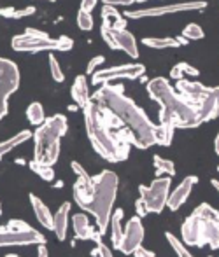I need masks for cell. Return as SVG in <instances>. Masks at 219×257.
<instances>
[{"instance_id":"obj_1","label":"cell","mask_w":219,"mask_h":257,"mask_svg":"<svg viewBox=\"0 0 219 257\" xmlns=\"http://www.w3.org/2000/svg\"><path fill=\"white\" fill-rule=\"evenodd\" d=\"M83 117L95 153L109 163H123L128 159L135 139L112 112L91 100L83 108Z\"/></svg>"},{"instance_id":"obj_2","label":"cell","mask_w":219,"mask_h":257,"mask_svg":"<svg viewBox=\"0 0 219 257\" xmlns=\"http://www.w3.org/2000/svg\"><path fill=\"white\" fill-rule=\"evenodd\" d=\"M95 103L105 107L125 124V128L133 135V147L145 151L156 146V132L158 126L148 117L144 110L131 98L125 95V88L121 84H102L91 96Z\"/></svg>"},{"instance_id":"obj_3","label":"cell","mask_w":219,"mask_h":257,"mask_svg":"<svg viewBox=\"0 0 219 257\" xmlns=\"http://www.w3.org/2000/svg\"><path fill=\"white\" fill-rule=\"evenodd\" d=\"M148 95L162 107L160 110V122L172 124L174 128H196L202 124L200 115L195 107H191L177 91L170 86V82L163 77H155L145 86Z\"/></svg>"},{"instance_id":"obj_4","label":"cell","mask_w":219,"mask_h":257,"mask_svg":"<svg viewBox=\"0 0 219 257\" xmlns=\"http://www.w3.org/2000/svg\"><path fill=\"white\" fill-rule=\"evenodd\" d=\"M181 241L186 247L219 248V210L209 203H200L186 217L181 226Z\"/></svg>"},{"instance_id":"obj_5","label":"cell","mask_w":219,"mask_h":257,"mask_svg":"<svg viewBox=\"0 0 219 257\" xmlns=\"http://www.w3.org/2000/svg\"><path fill=\"white\" fill-rule=\"evenodd\" d=\"M119 179L114 172L104 170L93 177V193H91L90 203L85 212L91 213V217L97 222V231L104 236L109 229L112 208L118 196Z\"/></svg>"},{"instance_id":"obj_6","label":"cell","mask_w":219,"mask_h":257,"mask_svg":"<svg viewBox=\"0 0 219 257\" xmlns=\"http://www.w3.org/2000/svg\"><path fill=\"white\" fill-rule=\"evenodd\" d=\"M68 122L61 114L51 115L34 132V161L53 166L60 158L61 139L67 133Z\"/></svg>"},{"instance_id":"obj_7","label":"cell","mask_w":219,"mask_h":257,"mask_svg":"<svg viewBox=\"0 0 219 257\" xmlns=\"http://www.w3.org/2000/svg\"><path fill=\"white\" fill-rule=\"evenodd\" d=\"M14 51L20 53H42V51H70L74 41L67 35L61 37H49L46 32L35 30V28H27L23 35H16L11 41Z\"/></svg>"},{"instance_id":"obj_8","label":"cell","mask_w":219,"mask_h":257,"mask_svg":"<svg viewBox=\"0 0 219 257\" xmlns=\"http://www.w3.org/2000/svg\"><path fill=\"white\" fill-rule=\"evenodd\" d=\"M20 88V68L9 58H0V121L9 112V98Z\"/></svg>"},{"instance_id":"obj_9","label":"cell","mask_w":219,"mask_h":257,"mask_svg":"<svg viewBox=\"0 0 219 257\" xmlns=\"http://www.w3.org/2000/svg\"><path fill=\"white\" fill-rule=\"evenodd\" d=\"M170 186H172L170 177H156L151 182V186H138V194L144 200L149 213L163 212L170 194Z\"/></svg>"},{"instance_id":"obj_10","label":"cell","mask_w":219,"mask_h":257,"mask_svg":"<svg viewBox=\"0 0 219 257\" xmlns=\"http://www.w3.org/2000/svg\"><path fill=\"white\" fill-rule=\"evenodd\" d=\"M209 4L205 0H193V2H177V4H167V6H155V7H144V9H133L126 11V20H140V18H158L165 16L170 13H189V11H203L207 9Z\"/></svg>"},{"instance_id":"obj_11","label":"cell","mask_w":219,"mask_h":257,"mask_svg":"<svg viewBox=\"0 0 219 257\" xmlns=\"http://www.w3.org/2000/svg\"><path fill=\"white\" fill-rule=\"evenodd\" d=\"M145 74V67L142 63H123L118 67H109L97 70L91 75V84L100 86V84H111V82L118 81V79H140Z\"/></svg>"},{"instance_id":"obj_12","label":"cell","mask_w":219,"mask_h":257,"mask_svg":"<svg viewBox=\"0 0 219 257\" xmlns=\"http://www.w3.org/2000/svg\"><path fill=\"white\" fill-rule=\"evenodd\" d=\"M100 35L104 39V42L109 46V49L112 51H123L125 54H128L130 58L137 60L138 58V46L135 37L130 32L125 30H114V28H109L105 25L100 27Z\"/></svg>"},{"instance_id":"obj_13","label":"cell","mask_w":219,"mask_h":257,"mask_svg":"<svg viewBox=\"0 0 219 257\" xmlns=\"http://www.w3.org/2000/svg\"><path fill=\"white\" fill-rule=\"evenodd\" d=\"M144 236H145V231H144V226H142L140 217H137V215L131 217L128 222H126V226L123 227L121 241H119L116 250H119L125 255H133L135 252L142 247Z\"/></svg>"},{"instance_id":"obj_14","label":"cell","mask_w":219,"mask_h":257,"mask_svg":"<svg viewBox=\"0 0 219 257\" xmlns=\"http://www.w3.org/2000/svg\"><path fill=\"white\" fill-rule=\"evenodd\" d=\"M27 245H46V238L35 229L11 231L0 227V247H27Z\"/></svg>"},{"instance_id":"obj_15","label":"cell","mask_w":219,"mask_h":257,"mask_svg":"<svg viewBox=\"0 0 219 257\" xmlns=\"http://www.w3.org/2000/svg\"><path fill=\"white\" fill-rule=\"evenodd\" d=\"M209 89H210L209 86L202 84V82H196V81H189V79H181V81H177V84H175V91L195 108H198V105L202 103V100L207 96Z\"/></svg>"},{"instance_id":"obj_16","label":"cell","mask_w":219,"mask_h":257,"mask_svg":"<svg viewBox=\"0 0 219 257\" xmlns=\"http://www.w3.org/2000/svg\"><path fill=\"white\" fill-rule=\"evenodd\" d=\"M196 184H198V177H195V175H188L186 179H182L181 184L169 194L167 208H169L170 212H177V210L186 203V200L189 198V194H191L193 187H195Z\"/></svg>"},{"instance_id":"obj_17","label":"cell","mask_w":219,"mask_h":257,"mask_svg":"<svg viewBox=\"0 0 219 257\" xmlns=\"http://www.w3.org/2000/svg\"><path fill=\"white\" fill-rule=\"evenodd\" d=\"M196 110H198L200 121L202 122H209L219 117V86L209 89L207 96L202 100V103L198 105Z\"/></svg>"},{"instance_id":"obj_18","label":"cell","mask_w":219,"mask_h":257,"mask_svg":"<svg viewBox=\"0 0 219 257\" xmlns=\"http://www.w3.org/2000/svg\"><path fill=\"white\" fill-rule=\"evenodd\" d=\"M68 219H70V203L67 201V203L60 205L56 213H53V227H51V231L60 241H65V238H67Z\"/></svg>"},{"instance_id":"obj_19","label":"cell","mask_w":219,"mask_h":257,"mask_svg":"<svg viewBox=\"0 0 219 257\" xmlns=\"http://www.w3.org/2000/svg\"><path fill=\"white\" fill-rule=\"evenodd\" d=\"M72 227H74V234L78 240H93L95 233H97V226L90 222L86 213H74Z\"/></svg>"},{"instance_id":"obj_20","label":"cell","mask_w":219,"mask_h":257,"mask_svg":"<svg viewBox=\"0 0 219 257\" xmlns=\"http://www.w3.org/2000/svg\"><path fill=\"white\" fill-rule=\"evenodd\" d=\"M70 95H72V100H74V102L78 103V107H81V108H85L86 105L91 102L86 75H78V77H76L74 84L70 86Z\"/></svg>"},{"instance_id":"obj_21","label":"cell","mask_w":219,"mask_h":257,"mask_svg":"<svg viewBox=\"0 0 219 257\" xmlns=\"http://www.w3.org/2000/svg\"><path fill=\"white\" fill-rule=\"evenodd\" d=\"M100 16H102V25H105V27L114 28V30H125L126 28V18H123V14L114 6L104 4Z\"/></svg>"},{"instance_id":"obj_22","label":"cell","mask_w":219,"mask_h":257,"mask_svg":"<svg viewBox=\"0 0 219 257\" xmlns=\"http://www.w3.org/2000/svg\"><path fill=\"white\" fill-rule=\"evenodd\" d=\"M28 198H30L32 208H34L35 219L39 220V224L42 227H46V229H51L53 227V213L49 212V206L44 203L39 196H35V194H30Z\"/></svg>"},{"instance_id":"obj_23","label":"cell","mask_w":219,"mask_h":257,"mask_svg":"<svg viewBox=\"0 0 219 257\" xmlns=\"http://www.w3.org/2000/svg\"><path fill=\"white\" fill-rule=\"evenodd\" d=\"M123 217H125V210L123 208L112 210L109 227H111V241L114 248H118L119 241H121V236H123Z\"/></svg>"},{"instance_id":"obj_24","label":"cell","mask_w":219,"mask_h":257,"mask_svg":"<svg viewBox=\"0 0 219 257\" xmlns=\"http://www.w3.org/2000/svg\"><path fill=\"white\" fill-rule=\"evenodd\" d=\"M28 139H32V133L28 132V130H23V132H18L14 137H11V139L4 140V142H0V159L4 158L6 154H9L11 151H14L18 146H21V144H25Z\"/></svg>"},{"instance_id":"obj_25","label":"cell","mask_w":219,"mask_h":257,"mask_svg":"<svg viewBox=\"0 0 219 257\" xmlns=\"http://www.w3.org/2000/svg\"><path fill=\"white\" fill-rule=\"evenodd\" d=\"M142 46L151 49H167V48H181L177 37H145L142 39Z\"/></svg>"},{"instance_id":"obj_26","label":"cell","mask_w":219,"mask_h":257,"mask_svg":"<svg viewBox=\"0 0 219 257\" xmlns=\"http://www.w3.org/2000/svg\"><path fill=\"white\" fill-rule=\"evenodd\" d=\"M198 77L200 75V70L193 65L186 63V61H179L177 65H174L170 68V77L175 79V81H181V79H186V77Z\"/></svg>"},{"instance_id":"obj_27","label":"cell","mask_w":219,"mask_h":257,"mask_svg":"<svg viewBox=\"0 0 219 257\" xmlns=\"http://www.w3.org/2000/svg\"><path fill=\"white\" fill-rule=\"evenodd\" d=\"M35 14V7L28 6L23 9H16V7H0V16L7 18V20H21V18H28Z\"/></svg>"},{"instance_id":"obj_28","label":"cell","mask_w":219,"mask_h":257,"mask_svg":"<svg viewBox=\"0 0 219 257\" xmlns=\"http://www.w3.org/2000/svg\"><path fill=\"white\" fill-rule=\"evenodd\" d=\"M153 166H155L156 170V177L160 175H169V177H174L175 175V165L174 161H170V159H165L162 158V156H153Z\"/></svg>"},{"instance_id":"obj_29","label":"cell","mask_w":219,"mask_h":257,"mask_svg":"<svg viewBox=\"0 0 219 257\" xmlns=\"http://www.w3.org/2000/svg\"><path fill=\"white\" fill-rule=\"evenodd\" d=\"M27 119L30 124L34 126H41L46 121V114H44V108L39 102H32L27 107Z\"/></svg>"},{"instance_id":"obj_30","label":"cell","mask_w":219,"mask_h":257,"mask_svg":"<svg viewBox=\"0 0 219 257\" xmlns=\"http://www.w3.org/2000/svg\"><path fill=\"white\" fill-rule=\"evenodd\" d=\"M174 132L175 128L172 124H158V132H156V144L162 147H169L174 140Z\"/></svg>"},{"instance_id":"obj_31","label":"cell","mask_w":219,"mask_h":257,"mask_svg":"<svg viewBox=\"0 0 219 257\" xmlns=\"http://www.w3.org/2000/svg\"><path fill=\"white\" fill-rule=\"evenodd\" d=\"M165 238H167V241H169V245L172 247V250L175 252V255H177V257H195L191 252L188 250V247H186V245L182 243V241L179 240L175 234L170 233V231H167V233H165Z\"/></svg>"},{"instance_id":"obj_32","label":"cell","mask_w":219,"mask_h":257,"mask_svg":"<svg viewBox=\"0 0 219 257\" xmlns=\"http://www.w3.org/2000/svg\"><path fill=\"white\" fill-rule=\"evenodd\" d=\"M28 166L32 168V172H35L39 177H41L42 180H46V182H51V180H54V170L53 166H47V165H42V163H37L32 159L30 163H28Z\"/></svg>"},{"instance_id":"obj_33","label":"cell","mask_w":219,"mask_h":257,"mask_svg":"<svg viewBox=\"0 0 219 257\" xmlns=\"http://www.w3.org/2000/svg\"><path fill=\"white\" fill-rule=\"evenodd\" d=\"M181 35L186 39V41H200V39L205 37V32L200 25L196 23H189L184 27V30L181 32Z\"/></svg>"},{"instance_id":"obj_34","label":"cell","mask_w":219,"mask_h":257,"mask_svg":"<svg viewBox=\"0 0 219 257\" xmlns=\"http://www.w3.org/2000/svg\"><path fill=\"white\" fill-rule=\"evenodd\" d=\"M93 241H95V248H93V252H91V254H93L95 257H114V255H112L111 248H109L107 245L102 241V234L98 233V231L95 233Z\"/></svg>"},{"instance_id":"obj_35","label":"cell","mask_w":219,"mask_h":257,"mask_svg":"<svg viewBox=\"0 0 219 257\" xmlns=\"http://www.w3.org/2000/svg\"><path fill=\"white\" fill-rule=\"evenodd\" d=\"M49 72H51V77H53L56 82L65 81V75H63V72H61L60 61H58L53 54H49Z\"/></svg>"},{"instance_id":"obj_36","label":"cell","mask_w":219,"mask_h":257,"mask_svg":"<svg viewBox=\"0 0 219 257\" xmlns=\"http://www.w3.org/2000/svg\"><path fill=\"white\" fill-rule=\"evenodd\" d=\"M78 27L81 28L83 32H90L93 28V18H91V13H85V11L79 9L78 11Z\"/></svg>"},{"instance_id":"obj_37","label":"cell","mask_w":219,"mask_h":257,"mask_svg":"<svg viewBox=\"0 0 219 257\" xmlns=\"http://www.w3.org/2000/svg\"><path fill=\"white\" fill-rule=\"evenodd\" d=\"M104 61H105V56H104V54H98V56L91 58V60L88 61L86 74H88V75H93L95 72L98 70V67H100V65H104Z\"/></svg>"},{"instance_id":"obj_38","label":"cell","mask_w":219,"mask_h":257,"mask_svg":"<svg viewBox=\"0 0 219 257\" xmlns=\"http://www.w3.org/2000/svg\"><path fill=\"white\" fill-rule=\"evenodd\" d=\"M6 227H7V229H11V231H27V229H32V227L28 226L25 220H18V219L9 220Z\"/></svg>"},{"instance_id":"obj_39","label":"cell","mask_w":219,"mask_h":257,"mask_svg":"<svg viewBox=\"0 0 219 257\" xmlns=\"http://www.w3.org/2000/svg\"><path fill=\"white\" fill-rule=\"evenodd\" d=\"M107 6H130V4H144V2H151V0H102Z\"/></svg>"},{"instance_id":"obj_40","label":"cell","mask_w":219,"mask_h":257,"mask_svg":"<svg viewBox=\"0 0 219 257\" xmlns=\"http://www.w3.org/2000/svg\"><path fill=\"white\" fill-rule=\"evenodd\" d=\"M135 213H137V217H140V219L149 213L148 206H145V203H144V200H142V198H138V200L135 201Z\"/></svg>"},{"instance_id":"obj_41","label":"cell","mask_w":219,"mask_h":257,"mask_svg":"<svg viewBox=\"0 0 219 257\" xmlns=\"http://www.w3.org/2000/svg\"><path fill=\"white\" fill-rule=\"evenodd\" d=\"M97 2L98 0H81V7L79 9L85 11V13H91L97 7Z\"/></svg>"},{"instance_id":"obj_42","label":"cell","mask_w":219,"mask_h":257,"mask_svg":"<svg viewBox=\"0 0 219 257\" xmlns=\"http://www.w3.org/2000/svg\"><path fill=\"white\" fill-rule=\"evenodd\" d=\"M135 257H156L155 252H151V250H148V248H144V247H140L137 252L133 254Z\"/></svg>"},{"instance_id":"obj_43","label":"cell","mask_w":219,"mask_h":257,"mask_svg":"<svg viewBox=\"0 0 219 257\" xmlns=\"http://www.w3.org/2000/svg\"><path fill=\"white\" fill-rule=\"evenodd\" d=\"M37 257H47V248H46V245H39Z\"/></svg>"},{"instance_id":"obj_44","label":"cell","mask_w":219,"mask_h":257,"mask_svg":"<svg viewBox=\"0 0 219 257\" xmlns=\"http://www.w3.org/2000/svg\"><path fill=\"white\" fill-rule=\"evenodd\" d=\"M210 186H212L214 189L217 191V194H219V180L217 179H210Z\"/></svg>"},{"instance_id":"obj_45","label":"cell","mask_w":219,"mask_h":257,"mask_svg":"<svg viewBox=\"0 0 219 257\" xmlns=\"http://www.w3.org/2000/svg\"><path fill=\"white\" fill-rule=\"evenodd\" d=\"M214 151H216V154L219 156V133L216 135V140H214Z\"/></svg>"},{"instance_id":"obj_46","label":"cell","mask_w":219,"mask_h":257,"mask_svg":"<svg viewBox=\"0 0 219 257\" xmlns=\"http://www.w3.org/2000/svg\"><path fill=\"white\" fill-rule=\"evenodd\" d=\"M54 187H56V189H61V187H63V182H61V180H58V182L54 184Z\"/></svg>"},{"instance_id":"obj_47","label":"cell","mask_w":219,"mask_h":257,"mask_svg":"<svg viewBox=\"0 0 219 257\" xmlns=\"http://www.w3.org/2000/svg\"><path fill=\"white\" fill-rule=\"evenodd\" d=\"M32 2H39V0H32ZM44 2H51V4H53V2H56V0H44Z\"/></svg>"},{"instance_id":"obj_48","label":"cell","mask_w":219,"mask_h":257,"mask_svg":"<svg viewBox=\"0 0 219 257\" xmlns=\"http://www.w3.org/2000/svg\"><path fill=\"white\" fill-rule=\"evenodd\" d=\"M6 257H20V255H16V254H7Z\"/></svg>"},{"instance_id":"obj_49","label":"cell","mask_w":219,"mask_h":257,"mask_svg":"<svg viewBox=\"0 0 219 257\" xmlns=\"http://www.w3.org/2000/svg\"><path fill=\"white\" fill-rule=\"evenodd\" d=\"M0 215H2V205H0Z\"/></svg>"},{"instance_id":"obj_50","label":"cell","mask_w":219,"mask_h":257,"mask_svg":"<svg viewBox=\"0 0 219 257\" xmlns=\"http://www.w3.org/2000/svg\"><path fill=\"white\" fill-rule=\"evenodd\" d=\"M217 170H219V166H217Z\"/></svg>"}]
</instances>
